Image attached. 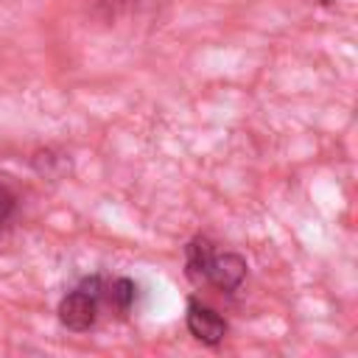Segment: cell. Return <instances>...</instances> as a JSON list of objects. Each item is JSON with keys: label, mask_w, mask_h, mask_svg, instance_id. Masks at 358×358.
I'll return each mask as SVG.
<instances>
[{"label": "cell", "mask_w": 358, "mask_h": 358, "mask_svg": "<svg viewBox=\"0 0 358 358\" xmlns=\"http://www.w3.org/2000/svg\"><path fill=\"white\" fill-rule=\"evenodd\" d=\"M319 3H324V6H327V3H333V0H319Z\"/></svg>", "instance_id": "obj_7"}, {"label": "cell", "mask_w": 358, "mask_h": 358, "mask_svg": "<svg viewBox=\"0 0 358 358\" xmlns=\"http://www.w3.org/2000/svg\"><path fill=\"white\" fill-rule=\"evenodd\" d=\"M14 210H17V196L11 193V187H8V185H3V182H0V229L11 221Z\"/></svg>", "instance_id": "obj_6"}, {"label": "cell", "mask_w": 358, "mask_h": 358, "mask_svg": "<svg viewBox=\"0 0 358 358\" xmlns=\"http://www.w3.org/2000/svg\"><path fill=\"white\" fill-rule=\"evenodd\" d=\"M246 280V260L235 252H224V255H213L210 266H207V274H204V282L218 288L221 294H235Z\"/></svg>", "instance_id": "obj_3"}, {"label": "cell", "mask_w": 358, "mask_h": 358, "mask_svg": "<svg viewBox=\"0 0 358 358\" xmlns=\"http://www.w3.org/2000/svg\"><path fill=\"white\" fill-rule=\"evenodd\" d=\"M185 324H187L190 336H193L196 341L207 344V347H218V344L224 341L227 330H229L227 319H224L215 308H210V305H204V302H199V299H190V302H187Z\"/></svg>", "instance_id": "obj_2"}, {"label": "cell", "mask_w": 358, "mask_h": 358, "mask_svg": "<svg viewBox=\"0 0 358 358\" xmlns=\"http://www.w3.org/2000/svg\"><path fill=\"white\" fill-rule=\"evenodd\" d=\"M215 255V243L204 235H196L193 241H187L185 246V274L190 282L201 285L204 282V274H207V266Z\"/></svg>", "instance_id": "obj_4"}, {"label": "cell", "mask_w": 358, "mask_h": 358, "mask_svg": "<svg viewBox=\"0 0 358 358\" xmlns=\"http://www.w3.org/2000/svg\"><path fill=\"white\" fill-rule=\"evenodd\" d=\"M101 305H103V277L92 274V277H84L73 291H67L62 296L56 313L67 330L84 333L98 322Z\"/></svg>", "instance_id": "obj_1"}, {"label": "cell", "mask_w": 358, "mask_h": 358, "mask_svg": "<svg viewBox=\"0 0 358 358\" xmlns=\"http://www.w3.org/2000/svg\"><path fill=\"white\" fill-rule=\"evenodd\" d=\"M137 302V282L129 277H103V305H109L115 313L126 316Z\"/></svg>", "instance_id": "obj_5"}]
</instances>
